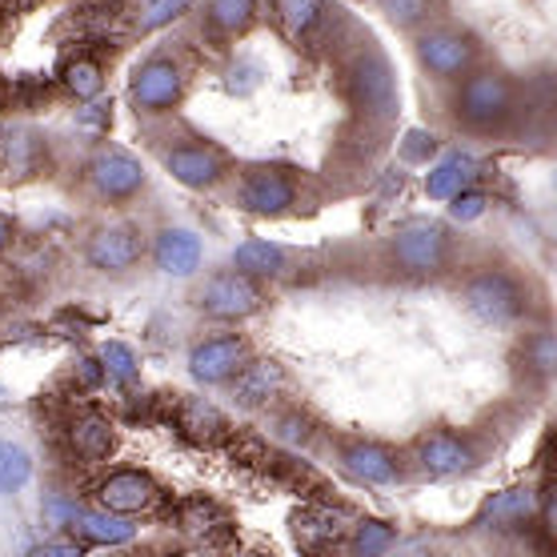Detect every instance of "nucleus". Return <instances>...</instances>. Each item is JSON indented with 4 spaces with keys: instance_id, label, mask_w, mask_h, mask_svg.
Returning a JSON list of instances; mask_svg holds the SVG:
<instances>
[{
    "instance_id": "obj_3",
    "label": "nucleus",
    "mask_w": 557,
    "mask_h": 557,
    "mask_svg": "<svg viewBox=\"0 0 557 557\" xmlns=\"http://www.w3.org/2000/svg\"><path fill=\"white\" fill-rule=\"evenodd\" d=\"M393 257L409 273H437L445 261V233L433 221H409L393 237Z\"/></svg>"
},
{
    "instance_id": "obj_20",
    "label": "nucleus",
    "mask_w": 557,
    "mask_h": 557,
    "mask_svg": "<svg viewBox=\"0 0 557 557\" xmlns=\"http://www.w3.org/2000/svg\"><path fill=\"white\" fill-rule=\"evenodd\" d=\"M533 518V494L530 490H506V494H497L494 502H485L482 518H478V525H521V521Z\"/></svg>"
},
{
    "instance_id": "obj_26",
    "label": "nucleus",
    "mask_w": 557,
    "mask_h": 557,
    "mask_svg": "<svg viewBox=\"0 0 557 557\" xmlns=\"http://www.w3.org/2000/svg\"><path fill=\"white\" fill-rule=\"evenodd\" d=\"M104 373L113 381H121V385H128V381L137 377V357H133V349L121 342H109L104 345Z\"/></svg>"
},
{
    "instance_id": "obj_22",
    "label": "nucleus",
    "mask_w": 557,
    "mask_h": 557,
    "mask_svg": "<svg viewBox=\"0 0 557 557\" xmlns=\"http://www.w3.org/2000/svg\"><path fill=\"white\" fill-rule=\"evenodd\" d=\"M33 478V457L13 442H0V494H16Z\"/></svg>"
},
{
    "instance_id": "obj_15",
    "label": "nucleus",
    "mask_w": 557,
    "mask_h": 557,
    "mask_svg": "<svg viewBox=\"0 0 557 557\" xmlns=\"http://www.w3.org/2000/svg\"><path fill=\"white\" fill-rule=\"evenodd\" d=\"M140 257V242L133 228H101L89 245V261L97 269H109V273H121Z\"/></svg>"
},
{
    "instance_id": "obj_16",
    "label": "nucleus",
    "mask_w": 557,
    "mask_h": 557,
    "mask_svg": "<svg viewBox=\"0 0 557 557\" xmlns=\"http://www.w3.org/2000/svg\"><path fill=\"white\" fill-rule=\"evenodd\" d=\"M157 265L173 273V277H189L193 269L201 265V242L189 228H165L157 237Z\"/></svg>"
},
{
    "instance_id": "obj_1",
    "label": "nucleus",
    "mask_w": 557,
    "mask_h": 557,
    "mask_svg": "<svg viewBox=\"0 0 557 557\" xmlns=\"http://www.w3.org/2000/svg\"><path fill=\"white\" fill-rule=\"evenodd\" d=\"M457 113L473 128H497L513 113V85L502 73H473L461 85Z\"/></svg>"
},
{
    "instance_id": "obj_23",
    "label": "nucleus",
    "mask_w": 557,
    "mask_h": 557,
    "mask_svg": "<svg viewBox=\"0 0 557 557\" xmlns=\"http://www.w3.org/2000/svg\"><path fill=\"white\" fill-rule=\"evenodd\" d=\"M277 13H281L285 33L301 40L305 33L321 21V4H317V0H277Z\"/></svg>"
},
{
    "instance_id": "obj_24",
    "label": "nucleus",
    "mask_w": 557,
    "mask_h": 557,
    "mask_svg": "<svg viewBox=\"0 0 557 557\" xmlns=\"http://www.w3.org/2000/svg\"><path fill=\"white\" fill-rule=\"evenodd\" d=\"M253 21V0H213L209 4V25L221 33H242Z\"/></svg>"
},
{
    "instance_id": "obj_11",
    "label": "nucleus",
    "mask_w": 557,
    "mask_h": 557,
    "mask_svg": "<svg viewBox=\"0 0 557 557\" xmlns=\"http://www.w3.org/2000/svg\"><path fill=\"white\" fill-rule=\"evenodd\" d=\"M242 201L253 213H281L293 205V181L285 173H273V169H257L245 177Z\"/></svg>"
},
{
    "instance_id": "obj_4",
    "label": "nucleus",
    "mask_w": 557,
    "mask_h": 557,
    "mask_svg": "<svg viewBox=\"0 0 557 557\" xmlns=\"http://www.w3.org/2000/svg\"><path fill=\"white\" fill-rule=\"evenodd\" d=\"M181 97V73L177 64L157 57V61H145L133 73V101L145 109V113H161L169 104H177Z\"/></svg>"
},
{
    "instance_id": "obj_30",
    "label": "nucleus",
    "mask_w": 557,
    "mask_h": 557,
    "mask_svg": "<svg viewBox=\"0 0 557 557\" xmlns=\"http://www.w3.org/2000/svg\"><path fill=\"white\" fill-rule=\"evenodd\" d=\"M385 13H389L397 25H418L421 16L430 13V0H385Z\"/></svg>"
},
{
    "instance_id": "obj_2",
    "label": "nucleus",
    "mask_w": 557,
    "mask_h": 557,
    "mask_svg": "<svg viewBox=\"0 0 557 557\" xmlns=\"http://www.w3.org/2000/svg\"><path fill=\"white\" fill-rule=\"evenodd\" d=\"M466 309L473 317H482L485 325H506L525 309V297H521V285L509 273H482L466 285Z\"/></svg>"
},
{
    "instance_id": "obj_12",
    "label": "nucleus",
    "mask_w": 557,
    "mask_h": 557,
    "mask_svg": "<svg viewBox=\"0 0 557 557\" xmlns=\"http://www.w3.org/2000/svg\"><path fill=\"white\" fill-rule=\"evenodd\" d=\"M342 466L349 478L366 485H389L397 478V457L385 449V445H366L357 442L342 454Z\"/></svg>"
},
{
    "instance_id": "obj_27",
    "label": "nucleus",
    "mask_w": 557,
    "mask_h": 557,
    "mask_svg": "<svg viewBox=\"0 0 557 557\" xmlns=\"http://www.w3.org/2000/svg\"><path fill=\"white\" fill-rule=\"evenodd\" d=\"M64 81H69V89H73L76 97H97V92H101V64H97V61L69 64Z\"/></svg>"
},
{
    "instance_id": "obj_14",
    "label": "nucleus",
    "mask_w": 557,
    "mask_h": 557,
    "mask_svg": "<svg viewBox=\"0 0 557 557\" xmlns=\"http://www.w3.org/2000/svg\"><path fill=\"white\" fill-rule=\"evenodd\" d=\"M221 157L213 149H205V145H185V149H173L169 152V173L181 181V185H189V189H205V185H213L221 177Z\"/></svg>"
},
{
    "instance_id": "obj_13",
    "label": "nucleus",
    "mask_w": 557,
    "mask_h": 557,
    "mask_svg": "<svg viewBox=\"0 0 557 557\" xmlns=\"http://www.w3.org/2000/svg\"><path fill=\"white\" fill-rule=\"evenodd\" d=\"M354 97L357 104H366L373 113H389L393 109V76H389V64L381 61V57H366V61H357L354 69Z\"/></svg>"
},
{
    "instance_id": "obj_29",
    "label": "nucleus",
    "mask_w": 557,
    "mask_h": 557,
    "mask_svg": "<svg viewBox=\"0 0 557 557\" xmlns=\"http://www.w3.org/2000/svg\"><path fill=\"white\" fill-rule=\"evenodd\" d=\"M389 545H393V530L385 521H366L354 537L357 554H381V549H389Z\"/></svg>"
},
{
    "instance_id": "obj_5",
    "label": "nucleus",
    "mask_w": 557,
    "mask_h": 557,
    "mask_svg": "<svg viewBox=\"0 0 557 557\" xmlns=\"http://www.w3.org/2000/svg\"><path fill=\"white\" fill-rule=\"evenodd\" d=\"M257 305H261V289L245 273H221L201 293V309L213 317H249Z\"/></svg>"
},
{
    "instance_id": "obj_10",
    "label": "nucleus",
    "mask_w": 557,
    "mask_h": 557,
    "mask_svg": "<svg viewBox=\"0 0 557 557\" xmlns=\"http://www.w3.org/2000/svg\"><path fill=\"white\" fill-rule=\"evenodd\" d=\"M418 457H421V469L430 478H454V473L473 466V449L461 437H454V433H433V437H425Z\"/></svg>"
},
{
    "instance_id": "obj_18",
    "label": "nucleus",
    "mask_w": 557,
    "mask_h": 557,
    "mask_svg": "<svg viewBox=\"0 0 557 557\" xmlns=\"http://www.w3.org/2000/svg\"><path fill=\"white\" fill-rule=\"evenodd\" d=\"M69 525L73 533H81L85 542H101V545H121L133 537V525L121 518H109V513H89V509H73L69 513Z\"/></svg>"
},
{
    "instance_id": "obj_28",
    "label": "nucleus",
    "mask_w": 557,
    "mask_h": 557,
    "mask_svg": "<svg viewBox=\"0 0 557 557\" xmlns=\"http://www.w3.org/2000/svg\"><path fill=\"white\" fill-rule=\"evenodd\" d=\"M330 537H337V521H333L330 513H301V518H297V542L321 545V542H330Z\"/></svg>"
},
{
    "instance_id": "obj_36",
    "label": "nucleus",
    "mask_w": 557,
    "mask_h": 557,
    "mask_svg": "<svg viewBox=\"0 0 557 557\" xmlns=\"http://www.w3.org/2000/svg\"><path fill=\"white\" fill-rule=\"evenodd\" d=\"M13 242V216H4L0 213V249Z\"/></svg>"
},
{
    "instance_id": "obj_19",
    "label": "nucleus",
    "mask_w": 557,
    "mask_h": 557,
    "mask_svg": "<svg viewBox=\"0 0 557 557\" xmlns=\"http://www.w3.org/2000/svg\"><path fill=\"white\" fill-rule=\"evenodd\" d=\"M277 385H281V366H273V361L245 366L242 373H237V406H245V409L261 406Z\"/></svg>"
},
{
    "instance_id": "obj_34",
    "label": "nucleus",
    "mask_w": 557,
    "mask_h": 557,
    "mask_svg": "<svg viewBox=\"0 0 557 557\" xmlns=\"http://www.w3.org/2000/svg\"><path fill=\"white\" fill-rule=\"evenodd\" d=\"M213 518H216V509L205 506V502H193V506H185V530H193V533H209V530H213V525H209Z\"/></svg>"
},
{
    "instance_id": "obj_8",
    "label": "nucleus",
    "mask_w": 557,
    "mask_h": 557,
    "mask_svg": "<svg viewBox=\"0 0 557 557\" xmlns=\"http://www.w3.org/2000/svg\"><path fill=\"white\" fill-rule=\"evenodd\" d=\"M242 357H245L242 337H213V342H205V345L193 349L189 369H193V377L197 381L216 385V381H228L233 373H237Z\"/></svg>"
},
{
    "instance_id": "obj_35",
    "label": "nucleus",
    "mask_w": 557,
    "mask_h": 557,
    "mask_svg": "<svg viewBox=\"0 0 557 557\" xmlns=\"http://www.w3.org/2000/svg\"><path fill=\"white\" fill-rule=\"evenodd\" d=\"M433 152V137H425V133H413L406 145V157L409 161H421V157H430Z\"/></svg>"
},
{
    "instance_id": "obj_33",
    "label": "nucleus",
    "mask_w": 557,
    "mask_h": 557,
    "mask_svg": "<svg viewBox=\"0 0 557 557\" xmlns=\"http://www.w3.org/2000/svg\"><path fill=\"white\" fill-rule=\"evenodd\" d=\"M185 4H189V0H157V4H152V9H149V16L140 21V28H157V25H165V21H173V16H177L181 9H185Z\"/></svg>"
},
{
    "instance_id": "obj_32",
    "label": "nucleus",
    "mask_w": 557,
    "mask_h": 557,
    "mask_svg": "<svg viewBox=\"0 0 557 557\" xmlns=\"http://www.w3.org/2000/svg\"><path fill=\"white\" fill-rule=\"evenodd\" d=\"M530 357H533V369L537 373H554V342H549V333H537L530 345Z\"/></svg>"
},
{
    "instance_id": "obj_7",
    "label": "nucleus",
    "mask_w": 557,
    "mask_h": 557,
    "mask_svg": "<svg viewBox=\"0 0 557 557\" xmlns=\"http://www.w3.org/2000/svg\"><path fill=\"white\" fill-rule=\"evenodd\" d=\"M89 173H92L97 193L113 197V201H125V197H133V193L145 185V169H140V161L137 157H128V152H121V149L101 152V157L92 161Z\"/></svg>"
},
{
    "instance_id": "obj_25",
    "label": "nucleus",
    "mask_w": 557,
    "mask_h": 557,
    "mask_svg": "<svg viewBox=\"0 0 557 557\" xmlns=\"http://www.w3.org/2000/svg\"><path fill=\"white\" fill-rule=\"evenodd\" d=\"M469 181V161H461V157H449V161H442V165L430 173V197H454V193H461V185Z\"/></svg>"
},
{
    "instance_id": "obj_31",
    "label": "nucleus",
    "mask_w": 557,
    "mask_h": 557,
    "mask_svg": "<svg viewBox=\"0 0 557 557\" xmlns=\"http://www.w3.org/2000/svg\"><path fill=\"white\" fill-rule=\"evenodd\" d=\"M449 213H454L457 221H473V216L485 213V197H482V193H454Z\"/></svg>"
},
{
    "instance_id": "obj_9",
    "label": "nucleus",
    "mask_w": 557,
    "mask_h": 557,
    "mask_svg": "<svg viewBox=\"0 0 557 557\" xmlns=\"http://www.w3.org/2000/svg\"><path fill=\"white\" fill-rule=\"evenodd\" d=\"M97 497H101V506L109 509V513H140V509L152 506L157 490H152V482L145 473L125 469V473H113V478L97 490Z\"/></svg>"
},
{
    "instance_id": "obj_17",
    "label": "nucleus",
    "mask_w": 557,
    "mask_h": 557,
    "mask_svg": "<svg viewBox=\"0 0 557 557\" xmlns=\"http://www.w3.org/2000/svg\"><path fill=\"white\" fill-rule=\"evenodd\" d=\"M73 449L85 461H101V457L113 454V425H109V418H101V413H85V418L73 421Z\"/></svg>"
},
{
    "instance_id": "obj_21",
    "label": "nucleus",
    "mask_w": 557,
    "mask_h": 557,
    "mask_svg": "<svg viewBox=\"0 0 557 557\" xmlns=\"http://www.w3.org/2000/svg\"><path fill=\"white\" fill-rule=\"evenodd\" d=\"M237 273H245V277H269V273H277L281 269V249L269 242H245L242 249H237Z\"/></svg>"
},
{
    "instance_id": "obj_6",
    "label": "nucleus",
    "mask_w": 557,
    "mask_h": 557,
    "mask_svg": "<svg viewBox=\"0 0 557 557\" xmlns=\"http://www.w3.org/2000/svg\"><path fill=\"white\" fill-rule=\"evenodd\" d=\"M418 52H421V64L433 76H457L466 73L469 61H473V40L466 33H454V28H437L430 37H421Z\"/></svg>"
}]
</instances>
